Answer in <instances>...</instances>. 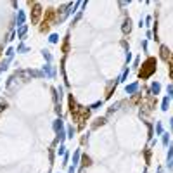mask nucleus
<instances>
[{"instance_id":"obj_23","label":"nucleus","mask_w":173,"mask_h":173,"mask_svg":"<svg viewBox=\"0 0 173 173\" xmlns=\"http://www.w3.org/2000/svg\"><path fill=\"white\" fill-rule=\"evenodd\" d=\"M130 59H132V54H130V50L127 52V62H130Z\"/></svg>"},{"instance_id":"obj_20","label":"nucleus","mask_w":173,"mask_h":173,"mask_svg":"<svg viewBox=\"0 0 173 173\" xmlns=\"http://www.w3.org/2000/svg\"><path fill=\"white\" fill-rule=\"evenodd\" d=\"M88 165H90V158L83 156V166H88Z\"/></svg>"},{"instance_id":"obj_4","label":"nucleus","mask_w":173,"mask_h":173,"mask_svg":"<svg viewBox=\"0 0 173 173\" xmlns=\"http://www.w3.org/2000/svg\"><path fill=\"white\" fill-rule=\"evenodd\" d=\"M159 90H161V83L154 81V83L151 85V94H152V95H158V94H159Z\"/></svg>"},{"instance_id":"obj_8","label":"nucleus","mask_w":173,"mask_h":173,"mask_svg":"<svg viewBox=\"0 0 173 173\" xmlns=\"http://www.w3.org/2000/svg\"><path fill=\"white\" fill-rule=\"evenodd\" d=\"M38 16H40V5L35 3V12H33V21H35V23L38 21Z\"/></svg>"},{"instance_id":"obj_22","label":"nucleus","mask_w":173,"mask_h":173,"mask_svg":"<svg viewBox=\"0 0 173 173\" xmlns=\"http://www.w3.org/2000/svg\"><path fill=\"white\" fill-rule=\"evenodd\" d=\"M68 173H76V170H75V166H69V168H68Z\"/></svg>"},{"instance_id":"obj_16","label":"nucleus","mask_w":173,"mask_h":173,"mask_svg":"<svg viewBox=\"0 0 173 173\" xmlns=\"http://www.w3.org/2000/svg\"><path fill=\"white\" fill-rule=\"evenodd\" d=\"M5 54H7V59H10V57H12V55H14V49H12V47H9V49H7V52H5Z\"/></svg>"},{"instance_id":"obj_1","label":"nucleus","mask_w":173,"mask_h":173,"mask_svg":"<svg viewBox=\"0 0 173 173\" xmlns=\"http://www.w3.org/2000/svg\"><path fill=\"white\" fill-rule=\"evenodd\" d=\"M156 69V59H149L146 64H144V71L140 69V73H139V76L140 78H147V76H151V73Z\"/></svg>"},{"instance_id":"obj_15","label":"nucleus","mask_w":173,"mask_h":173,"mask_svg":"<svg viewBox=\"0 0 173 173\" xmlns=\"http://www.w3.org/2000/svg\"><path fill=\"white\" fill-rule=\"evenodd\" d=\"M127 76H128V68H125V71H123V75L120 76V81H125V80H127Z\"/></svg>"},{"instance_id":"obj_10","label":"nucleus","mask_w":173,"mask_h":173,"mask_svg":"<svg viewBox=\"0 0 173 173\" xmlns=\"http://www.w3.org/2000/svg\"><path fill=\"white\" fill-rule=\"evenodd\" d=\"M168 106H170V97H165L163 102H161V109H163V111H168Z\"/></svg>"},{"instance_id":"obj_12","label":"nucleus","mask_w":173,"mask_h":173,"mask_svg":"<svg viewBox=\"0 0 173 173\" xmlns=\"http://www.w3.org/2000/svg\"><path fill=\"white\" fill-rule=\"evenodd\" d=\"M163 146L170 147V133H163Z\"/></svg>"},{"instance_id":"obj_2","label":"nucleus","mask_w":173,"mask_h":173,"mask_svg":"<svg viewBox=\"0 0 173 173\" xmlns=\"http://www.w3.org/2000/svg\"><path fill=\"white\" fill-rule=\"evenodd\" d=\"M24 19H26L24 10H17V26H24Z\"/></svg>"},{"instance_id":"obj_9","label":"nucleus","mask_w":173,"mask_h":173,"mask_svg":"<svg viewBox=\"0 0 173 173\" xmlns=\"http://www.w3.org/2000/svg\"><path fill=\"white\" fill-rule=\"evenodd\" d=\"M26 29H28V26H26V24H24V26H21V28L17 29V36H19L21 40L24 38V33H26Z\"/></svg>"},{"instance_id":"obj_11","label":"nucleus","mask_w":173,"mask_h":173,"mask_svg":"<svg viewBox=\"0 0 173 173\" xmlns=\"http://www.w3.org/2000/svg\"><path fill=\"white\" fill-rule=\"evenodd\" d=\"M165 132H163V123L161 121H158L156 123V135H163Z\"/></svg>"},{"instance_id":"obj_5","label":"nucleus","mask_w":173,"mask_h":173,"mask_svg":"<svg viewBox=\"0 0 173 173\" xmlns=\"http://www.w3.org/2000/svg\"><path fill=\"white\" fill-rule=\"evenodd\" d=\"M132 31V19H125V24H123V33H130Z\"/></svg>"},{"instance_id":"obj_18","label":"nucleus","mask_w":173,"mask_h":173,"mask_svg":"<svg viewBox=\"0 0 173 173\" xmlns=\"http://www.w3.org/2000/svg\"><path fill=\"white\" fill-rule=\"evenodd\" d=\"M26 50H28V47H26V45H23V43L17 47V52H26Z\"/></svg>"},{"instance_id":"obj_7","label":"nucleus","mask_w":173,"mask_h":173,"mask_svg":"<svg viewBox=\"0 0 173 173\" xmlns=\"http://www.w3.org/2000/svg\"><path fill=\"white\" fill-rule=\"evenodd\" d=\"M161 57H163L165 61H168V59H170V54H168V47H165V45L161 47Z\"/></svg>"},{"instance_id":"obj_19","label":"nucleus","mask_w":173,"mask_h":173,"mask_svg":"<svg viewBox=\"0 0 173 173\" xmlns=\"http://www.w3.org/2000/svg\"><path fill=\"white\" fill-rule=\"evenodd\" d=\"M43 57H45L47 61H52V55L49 54V50H43Z\"/></svg>"},{"instance_id":"obj_13","label":"nucleus","mask_w":173,"mask_h":173,"mask_svg":"<svg viewBox=\"0 0 173 173\" xmlns=\"http://www.w3.org/2000/svg\"><path fill=\"white\" fill-rule=\"evenodd\" d=\"M68 139H73L75 137V128L71 127V125H68V135H66Z\"/></svg>"},{"instance_id":"obj_21","label":"nucleus","mask_w":173,"mask_h":173,"mask_svg":"<svg viewBox=\"0 0 173 173\" xmlns=\"http://www.w3.org/2000/svg\"><path fill=\"white\" fill-rule=\"evenodd\" d=\"M168 94H170L168 97H172L173 95V85H168Z\"/></svg>"},{"instance_id":"obj_24","label":"nucleus","mask_w":173,"mask_h":173,"mask_svg":"<svg viewBox=\"0 0 173 173\" xmlns=\"http://www.w3.org/2000/svg\"><path fill=\"white\" fill-rule=\"evenodd\" d=\"M144 173H147V172H144Z\"/></svg>"},{"instance_id":"obj_6","label":"nucleus","mask_w":173,"mask_h":173,"mask_svg":"<svg viewBox=\"0 0 173 173\" xmlns=\"http://www.w3.org/2000/svg\"><path fill=\"white\" fill-rule=\"evenodd\" d=\"M80 158H81V151H80V149H76V151H75V154H73V166H76V165L80 163Z\"/></svg>"},{"instance_id":"obj_14","label":"nucleus","mask_w":173,"mask_h":173,"mask_svg":"<svg viewBox=\"0 0 173 173\" xmlns=\"http://www.w3.org/2000/svg\"><path fill=\"white\" fill-rule=\"evenodd\" d=\"M49 42H50V43H57V42H59V35H50Z\"/></svg>"},{"instance_id":"obj_17","label":"nucleus","mask_w":173,"mask_h":173,"mask_svg":"<svg viewBox=\"0 0 173 173\" xmlns=\"http://www.w3.org/2000/svg\"><path fill=\"white\" fill-rule=\"evenodd\" d=\"M64 149H66V147H64V146H61V147L57 149V154H59V156H64V154H66V151H64Z\"/></svg>"},{"instance_id":"obj_3","label":"nucleus","mask_w":173,"mask_h":173,"mask_svg":"<svg viewBox=\"0 0 173 173\" xmlns=\"http://www.w3.org/2000/svg\"><path fill=\"white\" fill-rule=\"evenodd\" d=\"M137 90H139V83H137V81H133V83L127 85V94H135Z\"/></svg>"}]
</instances>
